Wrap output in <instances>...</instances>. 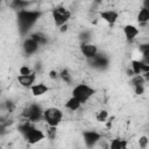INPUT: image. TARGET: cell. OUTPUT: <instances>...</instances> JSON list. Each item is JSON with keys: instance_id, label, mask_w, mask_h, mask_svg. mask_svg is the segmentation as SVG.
Returning a JSON list of instances; mask_svg holds the SVG:
<instances>
[{"instance_id": "6da1fadb", "label": "cell", "mask_w": 149, "mask_h": 149, "mask_svg": "<svg viewBox=\"0 0 149 149\" xmlns=\"http://www.w3.org/2000/svg\"><path fill=\"white\" fill-rule=\"evenodd\" d=\"M21 132L23 133V135H24V137L29 144H36L47 137V135L43 130L34 127L29 122H26L21 127Z\"/></svg>"}, {"instance_id": "7a4b0ae2", "label": "cell", "mask_w": 149, "mask_h": 149, "mask_svg": "<svg viewBox=\"0 0 149 149\" xmlns=\"http://www.w3.org/2000/svg\"><path fill=\"white\" fill-rule=\"evenodd\" d=\"M72 97L77 98L81 104H85L87 102L95 93V90L93 87H91L90 85L87 84H84V83H80V84H77L73 88H72Z\"/></svg>"}, {"instance_id": "3957f363", "label": "cell", "mask_w": 149, "mask_h": 149, "mask_svg": "<svg viewBox=\"0 0 149 149\" xmlns=\"http://www.w3.org/2000/svg\"><path fill=\"white\" fill-rule=\"evenodd\" d=\"M63 120V112L57 107H48L43 111V121L47 126L57 127Z\"/></svg>"}, {"instance_id": "277c9868", "label": "cell", "mask_w": 149, "mask_h": 149, "mask_svg": "<svg viewBox=\"0 0 149 149\" xmlns=\"http://www.w3.org/2000/svg\"><path fill=\"white\" fill-rule=\"evenodd\" d=\"M22 116L28 122H37V121L43 120V111L41 109V107L38 105L30 104L24 108Z\"/></svg>"}, {"instance_id": "5b68a950", "label": "cell", "mask_w": 149, "mask_h": 149, "mask_svg": "<svg viewBox=\"0 0 149 149\" xmlns=\"http://www.w3.org/2000/svg\"><path fill=\"white\" fill-rule=\"evenodd\" d=\"M51 15H52V20H54L55 24L61 28L62 26L68 23L69 19L71 17V12L69 9H66L65 7L59 6V7H56L55 9H52Z\"/></svg>"}, {"instance_id": "8992f818", "label": "cell", "mask_w": 149, "mask_h": 149, "mask_svg": "<svg viewBox=\"0 0 149 149\" xmlns=\"http://www.w3.org/2000/svg\"><path fill=\"white\" fill-rule=\"evenodd\" d=\"M38 13L37 12H33V10H22L20 12L19 14V22L22 27H30L35 21L36 19L38 17Z\"/></svg>"}, {"instance_id": "52a82bcc", "label": "cell", "mask_w": 149, "mask_h": 149, "mask_svg": "<svg viewBox=\"0 0 149 149\" xmlns=\"http://www.w3.org/2000/svg\"><path fill=\"white\" fill-rule=\"evenodd\" d=\"M80 54L87 58V59H93L94 57L98 56V47L92 43H83L80 47Z\"/></svg>"}, {"instance_id": "ba28073f", "label": "cell", "mask_w": 149, "mask_h": 149, "mask_svg": "<svg viewBox=\"0 0 149 149\" xmlns=\"http://www.w3.org/2000/svg\"><path fill=\"white\" fill-rule=\"evenodd\" d=\"M99 16L106 23H108L109 26H113L119 19V13L114 9H104V10H100Z\"/></svg>"}, {"instance_id": "9c48e42d", "label": "cell", "mask_w": 149, "mask_h": 149, "mask_svg": "<svg viewBox=\"0 0 149 149\" xmlns=\"http://www.w3.org/2000/svg\"><path fill=\"white\" fill-rule=\"evenodd\" d=\"M132 70L134 72L135 76H140V74H144L146 72L149 71V64L144 63L143 61H137V59H133L132 63Z\"/></svg>"}, {"instance_id": "30bf717a", "label": "cell", "mask_w": 149, "mask_h": 149, "mask_svg": "<svg viewBox=\"0 0 149 149\" xmlns=\"http://www.w3.org/2000/svg\"><path fill=\"white\" fill-rule=\"evenodd\" d=\"M100 140V135L97 132H85L84 133V142L87 148H92Z\"/></svg>"}, {"instance_id": "8fae6325", "label": "cell", "mask_w": 149, "mask_h": 149, "mask_svg": "<svg viewBox=\"0 0 149 149\" xmlns=\"http://www.w3.org/2000/svg\"><path fill=\"white\" fill-rule=\"evenodd\" d=\"M35 80H36V74L35 72H33L31 74H28V76H17V81L19 84L22 86V87H26V88H30L34 84H35Z\"/></svg>"}, {"instance_id": "7c38bea8", "label": "cell", "mask_w": 149, "mask_h": 149, "mask_svg": "<svg viewBox=\"0 0 149 149\" xmlns=\"http://www.w3.org/2000/svg\"><path fill=\"white\" fill-rule=\"evenodd\" d=\"M123 34H125V37L128 41H133L137 37V35L140 34V30L134 24H126L123 27Z\"/></svg>"}, {"instance_id": "4fadbf2b", "label": "cell", "mask_w": 149, "mask_h": 149, "mask_svg": "<svg viewBox=\"0 0 149 149\" xmlns=\"http://www.w3.org/2000/svg\"><path fill=\"white\" fill-rule=\"evenodd\" d=\"M48 91H49V87L44 83H35L30 87V92L34 97H42L45 93H48Z\"/></svg>"}, {"instance_id": "5bb4252c", "label": "cell", "mask_w": 149, "mask_h": 149, "mask_svg": "<svg viewBox=\"0 0 149 149\" xmlns=\"http://www.w3.org/2000/svg\"><path fill=\"white\" fill-rule=\"evenodd\" d=\"M38 44L29 36L28 38H26L24 40V42H23V50H24V52L26 54H28V55H33V54H35L36 51H37V49H38Z\"/></svg>"}, {"instance_id": "9a60e30c", "label": "cell", "mask_w": 149, "mask_h": 149, "mask_svg": "<svg viewBox=\"0 0 149 149\" xmlns=\"http://www.w3.org/2000/svg\"><path fill=\"white\" fill-rule=\"evenodd\" d=\"M83 104L77 99V98H74V97H70L66 101H65V104H64V107L66 108V109H69V111H71V112H76V111H78L79 108H80V106H81Z\"/></svg>"}, {"instance_id": "2e32d148", "label": "cell", "mask_w": 149, "mask_h": 149, "mask_svg": "<svg viewBox=\"0 0 149 149\" xmlns=\"http://www.w3.org/2000/svg\"><path fill=\"white\" fill-rule=\"evenodd\" d=\"M136 19H137V21L140 23H147V22H149V8L142 7L139 10V13H137Z\"/></svg>"}, {"instance_id": "e0dca14e", "label": "cell", "mask_w": 149, "mask_h": 149, "mask_svg": "<svg viewBox=\"0 0 149 149\" xmlns=\"http://www.w3.org/2000/svg\"><path fill=\"white\" fill-rule=\"evenodd\" d=\"M109 149H129V148L127 141L121 139H114L109 144Z\"/></svg>"}, {"instance_id": "ac0fdd59", "label": "cell", "mask_w": 149, "mask_h": 149, "mask_svg": "<svg viewBox=\"0 0 149 149\" xmlns=\"http://www.w3.org/2000/svg\"><path fill=\"white\" fill-rule=\"evenodd\" d=\"M30 37L38 44V45H43L47 43V36L42 33H34L30 35Z\"/></svg>"}, {"instance_id": "d6986e66", "label": "cell", "mask_w": 149, "mask_h": 149, "mask_svg": "<svg viewBox=\"0 0 149 149\" xmlns=\"http://www.w3.org/2000/svg\"><path fill=\"white\" fill-rule=\"evenodd\" d=\"M59 79H62L65 84H71L72 83V74L68 69H63L59 72Z\"/></svg>"}, {"instance_id": "ffe728a7", "label": "cell", "mask_w": 149, "mask_h": 149, "mask_svg": "<svg viewBox=\"0 0 149 149\" xmlns=\"http://www.w3.org/2000/svg\"><path fill=\"white\" fill-rule=\"evenodd\" d=\"M95 120L98 122H102L105 123L107 120H108V112L106 109H99L97 113H95Z\"/></svg>"}, {"instance_id": "44dd1931", "label": "cell", "mask_w": 149, "mask_h": 149, "mask_svg": "<svg viewBox=\"0 0 149 149\" xmlns=\"http://www.w3.org/2000/svg\"><path fill=\"white\" fill-rule=\"evenodd\" d=\"M140 51H141V54L143 56V59H144L143 62L147 63V64H149V43L142 44L140 47Z\"/></svg>"}, {"instance_id": "7402d4cb", "label": "cell", "mask_w": 149, "mask_h": 149, "mask_svg": "<svg viewBox=\"0 0 149 149\" xmlns=\"http://www.w3.org/2000/svg\"><path fill=\"white\" fill-rule=\"evenodd\" d=\"M137 144H139V147H140L141 149H146V148L148 147V144H149V139H148L147 136L142 135V136L139 137V140H137Z\"/></svg>"}, {"instance_id": "603a6c76", "label": "cell", "mask_w": 149, "mask_h": 149, "mask_svg": "<svg viewBox=\"0 0 149 149\" xmlns=\"http://www.w3.org/2000/svg\"><path fill=\"white\" fill-rule=\"evenodd\" d=\"M19 73H20V76H28V74L33 73V70L28 65H22L19 68Z\"/></svg>"}, {"instance_id": "cb8c5ba5", "label": "cell", "mask_w": 149, "mask_h": 149, "mask_svg": "<svg viewBox=\"0 0 149 149\" xmlns=\"http://www.w3.org/2000/svg\"><path fill=\"white\" fill-rule=\"evenodd\" d=\"M56 130H57V127H50V126H47V137L49 139H54L56 136Z\"/></svg>"}, {"instance_id": "d4e9b609", "label": "cell", "mask_w": 149, "mask_h": 149, "mask_svg": "<svg viewBox=\"0 0 149 149\" xmlns=\"http://www.w3.org/2000/svg\"><path fill=\"white\" fill-rule=\"evenodd\" d=\"M133 88H134V92L139 95L144 92V85H135V86H133Z\"/></svg>"}, {"instance_id": "484cf974", "label": "cell", "mask_w": 149, "mask_h": 149, "mask_svg": "<svg viewBox=\"0 0 149 149\" xmlns=\"http://www.w3.org/2000/svg\"><path fill=\"white\" fill-rule=\"evenodd\" d=\"M48 76H49V78H50L51 80H56V79L59 78V72H57L56 70H51Z\"/></svg>"}, {"instance_id": "4316f807", "label": "cell", "mask_w": 149, "mask_h": 149, "mask_svg": "<svg viewBox=\"0 0 149 149\" xmlns=\"http://www.w3.org/2000/svg\"><path fill=\"white\" fill-rule=\"evenodd\" d=\"M66 29H68V23H66V24H64V26H62V27H61V31H65V30H66Z\"/></svg>"}]
</instances>
